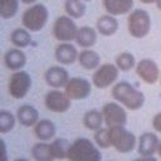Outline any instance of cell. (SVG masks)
Here are the masks:
<instances>
[{
    "instance_id": "cell-28",
    "label": "cell",
    "mask_w": 161,
    "mask_h": 161,
    "mask_svg": "<svg viewBox=\"0 0 161 161\" xmlns=\"http://www.w3.org/2000/svg\"><path fill=\"white\" fill-rule=\"evenodd\" d=\"M70 146V142L67 138H54L50 142V148H52V153L54 160H64L67 158L68 155V148Z\"/></svg>"
},
{
    "instance_id": "cell-10",
    "label": "cell",
    "mask_w": 161,
    "mask_h": 161,
    "mask_svg": "<svg viewBox=\"0 0 161 161\" xmlns=\"http://www.w3.org/2000/svg\"><path fill=\"white\" fill-rule=\"evenodd\" d=\"M92 82L83 77H70L63 91L72 101H82L91 96L92 93Z\"/></svg>"
},
{
    "instance_id": "cell-5",
    "label": "cell",
    "mask_w": 161,
    "mask_h": 161,
    "mask_svg": "<svg viewBox=\"0 0 161 161\" xmlns=\"http://www.w3.org/2000/svg\"><path fill=\"white\" fill-rule=\"evenodd\" d=\"M108 136L111 147L119 153H128L137 147V137L133 132L128 131L126 126L108 127Z\"/></svg>"
},
{
    "instance_id": "cell-11",
    "label": "cell",
    "mask_w": 161,
    "mask_h": 161,
    "mask_svg": "<svg viewBox=\"0 0 161 161\" xmlns=\"http://www.w3.org/2000/svg\"><path fill=\"white\" fill-rule=\"evenodd\" d=\"M137 77L146 84H155L160 80L161 70L158 64L152 58H142L137 62L135 67Z\"/></svg>"
},
{
    "instance_id": "cell-33",
    "label": "cell",
    "mask_w": 161,
    "mask_h": 161,
    "mask_svg": "<svg viewBox=\"0 0 161 161\" xmlns=\"http://www.w3.org/2000/svg\"><path fill=\"white\" fill-rule=\"evenodd\" d=\"M0 161H9L8 156V147L3 138H0Z\"/></svg>"
},
{
    "instance_id": "cell-31",
    "label": "cell",
    "mask_w": 161,
    "mask_h": 161,
    "mask_svg": "<svg viewBox=\"0 0 161 161\" xmlns=\"http://www.w3.org/2000/svg\"><path fill=\"white\" fill-rule=\"evenodd\" d=\"M93 141L99 148H109L111 142H109V136H108V127L104 126V127L94 131Z\"/></svg>"
},
{
    "instance_id": "cell-15",
    "label": "cell",
    "mask_w": 161,
    "mask_h": 161,
    "mask_svg": "<svg viewBox=\"0 0 161 161\" xmlns=\"http://www.w3.org/2000/svg\"><path fill=\"white\" fill-rule=\"evenodd\" d=\"M78 53L79 50H77L75 45H73L72 43H59L55 47L54 58L62 65H70L77 62Z\"/></svg>"
},
{
    "instance_id": "cell-6",
    "label": "cell",
    "mask_w": 161,
    "mask_h": 161,
    "mask_svg": "<svg viewBox=\"0 0 161 161\" xmlns=\"http://www.w3.org/2000/svg\"><path fill=\"white\" fill-rule=\"evenodd\" d=\"M33 86L30 74L25 70L13 72L8 80V92L14 99H23L29 93Z\"/></svg>"
},
{
    "instance_id": "cell-7",
    "label": "cell",
    "mask_w": 161,
    "mask_h": 161,
    "mask_svg": "<svg viewBox=\"0 0 161 161\" xmlns=\"http://www.w3.org/2000/svg\"><path fill=\"white\" fill-rule=\"evenodd\" d=\"M119 75V69L114 63H103L92 74V84L98 89H106L117 83Z\"/></svg>"
},
{
    "instance_id": "cell-4",
    "label": "cell",
    "mask_w": 161,
    "mask_h": 161,
    "mask_svg": "<svg viewBox=\"0 0 161 161\" xmlns=\"http://www.w3.org/2000/svg\"><path fill=\"white\" fill-rule=\"evenodd\" d=\"M49 20V10L44 4H33L24 10L21 15V24L29 31H40Z\"/></svg>"
},
{
    "instance_id": "cell-39",
    "label": "cell",
    "mask_w": 161,
    "mask_h": 161,
    "mask_svg": "<svg viewBox=\"0 0 161 161\" xmlns=\"http://www.w3.org/2000/svg\"><path fill=\"white\" fill-rule=\"evenodd\" d=\"M14 161H30V160H28V158H16V160H14Z\"/></svg>"
},
{
    "instance_id": "cell-24",
    "label": "cell",
    "mask_w": 161,
    "mask_h": 161,
    "mask_svg": "<svg viewBox=\"0 0 161 161\" xmlns=\"http://www.w3.org/2000/svg\"><path fill=\"white\" fill-rule=\"evenodd\" d=\"M30 152H31V157L35 161H54L50 148V142L39 141L33 145Z\"/></svg>"
},
{
    "instance_id": "cell-36",
    "label": "cell",
    "mask_w": 161,
    "mask_h": 161,
    "mask_svg": "<svg viewBox=\"0 0 161 161\" xmlns=\"http://www.w3.org/2000/svg\"><path fill=\"white\" fill-rule=\"evenodd\" d=\"M142 4H146V5H148V4H155L156 3V0H140Z\"/></svg>"
},
{
    "instance_id": "cell-40",
    "label": "cell",
    "mask_w": 161,
    "mask_h": 161,
    "mask_svg": "<svg viewBox=\"0 0 161 161\" xmlns=\"http://www.w3.org/2000/svg\"><path fill=\"white\" fill-rule=\"evenodd\" d=\"M158 82H160V86H161V75H160V80Z\"/></svg>"
},
{
    "instance_id": "cell-1",
    "label": "cell",
    "mask_w": 161,
    "mask_h": 161,
    "mask_svg": "<svg viewBox=\"0 0 161 161\" xmlns=\"http://www.w3.org/2000/svg\"><path fill=\"white\" fill-rule=\"evenodd\" d=\"M111 96L113 101L118 102L128 111H138L143 107L146 101L143 92L127 80H118L114 83L111 89Z\"/></svg>"
},
{
    "instance_id": "cell-13",
    "label": "cell",
    "mask_w": 161,
    "mask_h": 161,
    "mask_svg": "<svg viewBox=\"0 0 161 161\" xmlns=\"http://www.w3.org/2000/svg\"><path fill=\"white\" fill-rule=\"evenodd\" d=\"M68 70L62 65H53L44 72V80L45 83L53 89L64 88L69 80Z\"/></svg>"
},
{
    "instance_id": "cell-20",
    "label": "cell",
    "mask_w": 161,
    "mask_h": 161,
    "mask_svg": "<svg viewBox=\"0 0 161 161\" xmlns=\"http://www.w3.org/2000/svg\"><path fill=\"white\" fill-rule=\"evenodd\" d=\"M16 119L24 127H34L39 118L38 109L31 104H21L16 111Z\"/></svg>"
},
{
    "instance_id": "cell-26",
    "label": "cell",
    "mask_w": 161,
    "mask_h": 161,
    "mask_svg": "<svg viewBox=\"0 0 161 161\" xmlns=\"http://www.w3.org/2000/svg\"><path fill=\"white\" fill-rule=\"evenodd\" d=\"M64 11L65 15L70 16L72 19H80L87 11V5L83 0H65Z\"/></svg>"
},
{
    "instance_id": "cell-32",
    "label": "cell",
    "mask_w": 161,
    "mask_h": 161,
    "mask_svg": "<svg viewBox=\"0 0 161 161\" xmlns=\"http://www.w3.org/2000/svg\"><path fill=\"white\" fill-rule=\"evenodd\" d=\"M151 125L156 133H161V111L153 114V117L151 119Z\"/></svg>"
},
{
    "instance_id": "cell-9",
    "label": "cell",
    "mask_w": 161,
    "mask_h": 161,
    "mask_svg": "<svg viewBox=\"0 0 161 161\" xmlns=\"http://www.w3.org/2000/svg\"><path fill=\"white\" fill-rule=\"evenodd\" d=\"M104 126L106 127H116V126H126L127 123V111L126 108L116 101L107 102L101 108Z\"/></svg>"
},
{
    "instance_id": "cell-25",
    "label": "cell",
    "mask_w": 161,
    "mask_h": 161,
    "mask_svg": "<svg viewBox=\"0 0 161 161\" xmlns=\"http://www.w3.org/2000/svg\"><path fill=\"white\" fill-rule=\"evenodd\" d=\"M10 43L19 49H24L30 45L31 43V35L30 31L25 28H16L10 34Z\"/></svg>"
},
{
    "instance_id": "cell-27",
    "label": "cell",
    "mask_w": 161,
    "mask_h": 161,
    "mask_svg": "<svg viewBox=\"0 0 161 161\" xmlns=\"http://www.w3.org/2000/svg\"><path fill=\"white\" fill-rule=\"evenodd\" d=\"M114 64L119 69V72H130L136 67L137 60L131 52H121L116 55Z\"/></svg>"
},
{
    "instance_id": "cell-30",
    "label": "cell",
    "mask_w": 161,
    "mask_h": 161,
    "mask_svg": "<svg viewBox=\"0 0 161 161\" xmlns=\"http://www.w3.org/2000/svg\"><path fill=\"white\" fill-rule=\"evenodd\" d=\"M16 116L8 109H0V133H9L16 123Z\"/></svg>"
},
{
    "instance_id": "cell-3",
    "label": "cell",
    "mask_w": 161,
    "mask_h": 161,
    "mask_svg": "<svg viewBox=\"0 0 161 161\" xmlns=\"http://www.w3.org/2000/svg\"><path fill=\"white\" fill-rule=\"evenodd\" d=\"M151 15L145 9H133L127 14V31L135 39H143L151 31Z\"/></svg>"
},
{
    "instance_id": "cell-23",
    "label": "cell",
    "mask_w": 161,
    "mask_h": 161,
    "mask_svg": "<svg viewBox=\"0 0 161 161\" xmlns=\"http://www.w3.org/2000/svg\"><path fill=\"white\" fill-rule=\"evenodd\" d=\"M82 123L86 128L91 130V131H97L99 128L103 127L104 125V119H103V114L101 109H88L82 118Z\"/></svg>"
},
{
    "instance_id": "cell-29",
    "label": "cell",
    "mask_w": 161,
    "mask_h": 161,
    "mask_svg": "<svg viewBox=\"0 0 161 161\" xmlns=\"http://www.w3.org/2000/svg\"><path fill=\"white\" fill-rule=\"evenodd\" d=\"M20 0H0V18L11 19L19 11Z\"/></svg>"
},
{
    "instance_id": "cell-38",
    "label": "cell",
    "mask_w": 161,
    "mask_h": 161,
    "mask_svg": "<svg viewBox=\"0 0 161 161\" xmlns=\"http://www.w3.org/2000/svg\"><path fill=\"white\" fill-rule=\"evenodd\" d=\"M157 155H158V157L161 158V140H160V142H158V148H157Z\"/></svg>"
},
{
    "instance_id": "cell-22",
    "label": "cell",
    "mask_w": 161,
    "mask_h": 161,
    "mask_svg": "<svg viewBox=\"0 0 161 161\" xmlns=\"http://www.w3.org/2000/svg\"><path fill=\"white\" fill-rule=\"evenodd\" d=\"M33 128H34V135L39 141H45V142L52 141L54 140L55 133H57L55 125L48 118L39 119L38 123Z\"/></svg>"
},
{
    "instance_id": "cell-17",
    "label": "cell",
    "mask_w": 161,
    "mask_h": 161,
    "mask_svg": "<svg viewBox=\"0 0 161 161\" xmlns=\"http://www.w3.org/2000/svg\"><path fill=\"white\" fill-rule=\"evenodd\" d=\"M135 0H102V6L107 14L119 16L133 10Z\"/></svg>"
},
{
    "instance_id": "cell-18",
    "label": "cell",
    "mask_w": 161,
    "mask_h": 161,
    "mask_svg": "<svg viewBox=\"0 0 161 161\" xmlns=\"http://www.w3.org/2000/svg\"><path fill=\"white\" fill-rule=\"evenodd\" d=\"M119 28V23L117 20V16L111 14H103L101 15L96 21V29L98 34L103 36H112L117 33Z\"/></svg>"
},
{
    "instance_id": "cell-16",
    "label": "cell",
    "mask_w": 161,
    "mask_h": 161,
    "mask_svg": "<svg viewBox=\"0 0 161 161\" xmlns=\"http://www.w3.org/2000/svg\"><path fill=\"white\" fill-rule=\"evenodd\" d=\"M4 64L8 69L16 72L21 70L26 64V54L19 48H11L4 54Z\"/></svg>"
},
{
    "instance_id": "cell-37",
    "label": "cell",
    "mask_w": 161,
    "mask_h": 161,
    "mask_svg": "<svg viewBox=\"0 0 161 161\" xmlns=\"http://www.w3.org/2000/svg\"><path fill=\"white\" fill-rule=\"evenodd\" d=\"M155 5H156V8L161 11V0H156V3H155Z\"/></svg>"
},
{
    "instance_id": "cell-2",
    "label": "cell",
    "mask_w": 161,
    "mask_h": 161,
    "mask_svg": "<svg viewBox=\"0 0 161 161\" xmlns=\"http://www.w3.org/2000/svg\"><path fill=\"white\" fill-rule=\"evenodd\" d=\"M67 160L69 161H102L101 148L87 137L75 138L70 142Z\"/></svg>"
},
{
    "instance_id": "cell-8",
    "label": "cell",
    "mask_w": 161,
    "mask_h": 161,
    "mask_svg": "<svg viewBox=\"0 0 161 161\" xmlns=\"http://www.w3.org/2000/svg\"><path fill=\"white\" fill-rule=\"evenodd\" d=\"M78 28L79 26L75 24L74 19L68 15H60L54 20L52 31L59 43H72L75 40Z\"/></svg>"
},
{
    "instance_id": "cell-12",
    "label": "cell",
    "mask_w": 161,
    "mask_h": 161,
    "mask_svg": "<svg viewBox=\"0 0 161 161\" xmlns=\"http://www.w3.org/2000/svg\"><path fill=\"white\" fill-rule=\"evenodd\" d=\"M44 106L53 113H65L72 106V99L64 91L52 88L44 97Z\"/></svg>"
},
{
    "instance_id": "cell-35",
    "label": "cell",
    "mask_w": 161,
    "mask_h": 161,
    "mask_svg": "<svg viewBox=\"0 0 161 161\" xmlns=\"http://www.w3.org/2000/svg\"><path fill=\"white\" fill-rule=\"evenodd\" d=\"M23 4H26V5H33V4H36L38 0H20Z\"/></svg>"
},
{
    "instance_id": "cell-14",
    "label": "cell",
    "mask_w": 161,
    "mask_h": 161,
    "mask_svg": "<svg viewBox=\"0 0 161 161\" xmlns=\"http://www.w3.org/2000/svg\"><path fill=\"white\" fill-rule=\"evenodd\" d=\"M160 138L156 132H142L137 137V152L140 156H155L157 153Z\"/></svg>"
},
{
    "instance_id": "cell-21",
    "label": "cell",
    "mask_w": 161,
    "mask_h": 161,
    "mask_svg": "<svg viewBox=\"0 0 161 161\" xmlns=\"http://www.w3.org/2000/svg\"><path fill=\"white\" fill-rule=\"evenodd\" d=\"M78 64L86 70H96L101 65V55L96 52L89 49H82L78 53Z\"/></svg>"
},
{
    "instance_id": "cell-41",
    "label": "cell",
    "mask_w": 161,
    "mask_h": 161,
    "mask_svg": "<svg viewBox=\"0 0 161 161\" xmlns=\"http://www.w3.org/2000/svg\"><path fill=\"white\" fill-rule=\"evenodd\" d=\"M0 54H1V49H0Z\"/></svg>"
},
{
    "instance_id": "cell-34",
    "label": "cell",
    "mask_w": 161,
    "mask_h": 161,
    "mask_svg": "<svg viewBox=\"0 0 161 161\" xmlns=\"http://www.w3.org/2000/svg\"><path fill=\"white\" fill-rule=\"evenodd\" d=\"M133 161H158L155 156H138Z\"/></svg>"
},
{
    "instance_id": "cell-19",
    "label": "cell",
    "mask_w": 161,
    "mask_h": 161,
    "mask_svg": "<svg viewBox=\"0 0 161 161\" xmlns=\"http://www.w3.org/2000/svg\"><path fill=\"white\" fill-rule=\"evenodd\" d=\"M97 39H98L97 29L92 28V26H88V25H83V26L78 28L74 42L82 49H89L97 43Z\"/></svg>"
}]
</instances>
